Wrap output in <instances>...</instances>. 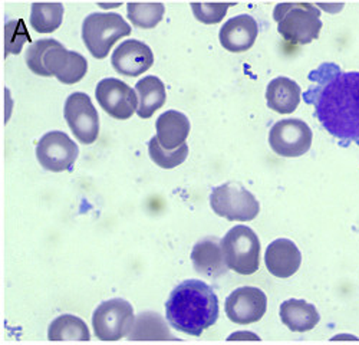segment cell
Wrapping results in <instances>:
<instances>
[{
    "label": "cell",
    "instance_id": "30bf717a",
    "mask_svg": "<svg viewBox=\"0 0 359 345\" xmlns=\"http://www.w3.org/2000/svg\"><path fill=\"white\" fill-rule=\"evenodd\" d=\"M78 146L62 131L46 133L36 146L39 164L53 172L72 171L78 158Z\"/></svg>",
    "mask_w": 359,
    "mask_h": 345
},
{
    "label": "cell",
    "instance_id": "7a4b0ae2",
    "mask_svg": "<svg viewBox=\"0 0 359 345\" xmlns=\"http://www.w3.org/2000/svg\"><path fill=\"white\" fill-rule=\"evenodd\" d=\"M168 324L183 334L200 337L219 318V299L212 286L198 279L180 283L165 302Z\"/></svg>",
    "mask_w": 359,
    "mask_h": 345
},
{
    "label": "cell",
    "instance_id": "8fae6325",
    "mask_svg": "<svg viewBox=\"0 0 359 345\" xmlns=\"http://www.w3.org/2000/svg\"><path fill=\"white\" fill-rule=\"evenodd\" d=\"M64 115L72 134L82 144H93L98 138L100 117L89 95L71 94L65 102Z\"/></svg>",
    "mask_w": 359,
    "mask_h": 345
},
{
    "label": "cell",
    "instance_id": "ffe728a7",
    "mask_svg": "<svg viewBox=\"0 0 359 345\" xmlns=\"http://www.w3.org/2000/svg\"><path fill=\"white\" fill-rule=\"evenodd\" d=\"M280 320L292 332H308L318 325L320 316L312 304L287 299L280 305Z\"/></svg>",
    "mask_w": 359,
    "mask_h": 345
},
{
    "label": "cell",
    "instance_id": "2e32d148",
    "mask_svg": "<svg viewBox=\"0 0 359 345\" xmlns=\"http://www.w3.org/2000/svg\"><path fill=\"white\" fill-rule=\"evenodd\" d=\"M191 261L194 269L200 275L210 279L220 278L229 269L222 248V241L217 238H205L198 241L191 250Z\"/></svg>",
    "mask_w": 359,
    "mask_h": 345
},
{
    "label": "cell",
    "instance_id": "7402d4cb",
    "mask_svg": "<svg viewBox=\"0 0 359 345\" xmlns=\"http://www.w3.org/2000/svg\"><path fill=\"white\" fill-rule=\"evenodd\" d=\"M131 341H170L177 339L170 334V330L161 315L145 311L137 315L133 330L128 335Z\"/></svg>",
    "mask_w": 359,
    "mask_h": 345
},
{
    "label": "cell",
    "instance_id": "603a6c76",
    "mask_svg": "<svg viewBox=\"0 0 359 345\" xmlns=\"http://www.w3.org/2000/svg\"><path fill=\"white\" fill-rule=\"evenodd\" d=\"M50 341H89V330L83 320L75 315H61L48 328Z\"/></svg>",
    "mask_w": 359,
    "mask_h": 345
},
{
    "label": "cell",
    "instance_id": "e0dca14e",
    "mask_svg": "<svg viewBox=\"0 0 359 345\" xmlns=\"http://www.w3.org/2000/svg\"><path fill=\"white\" fill-rule=\"evenodd\" d=\"M259 27L250 15H241L229 19L220 29V43L230 52L249 50L257 38Z\"/></svg>",
    "mask_w": 359,
    "mask_h": 345
},
{
    "label": "cell",
    "instance_id": "9a60e30c",
    "mask_svg": "<svg viewBox=\"0 0 359 345\" xmlns=\"http://www.w3.org/2000/svg\"><path fill=\"white\" fill-rule=\"evenodd\" d=\"M267 271L276 278H289L297 272L302 264V255L289 239H276L267 246L264 253Z\"/></svg>",
    "mask_w": 359,
    "mask_h": 345
},
{
    "label": "cell",
    "instance_id": "8992f818",
    "mask_svg": "<svg viewBox=\"0 0 359 345\" xmlns=\"http://www.w3.org/2000/svg\"><path fill=\"white\" fill-rule=\"evenodd\" d=\"M222 248L229 269L241 275H252L259 269L260 242L250 227H231L222 239Z\"/></svg>",
    "mask_w": 359,
    "mask_h": 345
},
{
    "label": "cell",
    "instance_id": "52a82bcc",
    "mask_svg": "<svg viewBox=\"0 0 359 345\" xmlns=\"http://www.w3.org/2000/svg\"><path fill=\"white\" fill-rule=\"evenodd\" d=\"M210 206L217 216L233 222L253 220L260 212L257 198L237 183L215 187L210 194Z\"/></svg>",
    "mask_w": 359,
    "mask_h": 345
},
{
    "label": "cell",
    "instance_id": "f546056e",
    "mask_svg": "<svg viewBox=\"0 0 359 345\" xmlns=\"http://www.w3.org/2000/svg\"><path fill=\"white\" fill-rule=\"evenodd\" d=\"M332 341H358L356 337L353 335H348V334H341V335H337L332 338Z\"/></svg>",
    "mask_w": 359,
    "mask_h": 345
},
{
    "label": "cell",
    "instance_id": "ba28073f",
    "mask_svg": "<svg viewBox=\"0 0 359 345\" xmlns=\"http://www.w3.org/2000/svg\"><path fill=\"white\" fill-rule=\"evenodd\" d=\"M134 309L121 298L102 302L93 315V328L98 339L118 341L128 337L134 325Z\"/></svg>",
    "mask_w": 359,
    "mask_h": 345
},
{
    "label": "cell",
    "instance_id": "5bb4252c",
    "mask_svg": "<svg viewBox=\"0 0 359 345\" xmlns=\"http://www.w3.org/2000/svg\"><path fill=\"white\" fill-rule=\"evenodd\" d=\"M111 64L118 74L138 76L153 67L154 55L151 48L144 42L128 39L116 46L111 58Z\"/></svg>",
    "mask_w": 359,
    "mask_h": 345
},
{
    "label": "cell",
    "instance_id": "f1b7e54d",
    "mask_svg": "<svg viewBox=\"0 0 359 345\" xmlns=\"http://www.w3.org/2000/svg\"><path fill=\"white\" fill-rule=\"evenodd\" d=\"M229 339L230 341H236V339H249V341H259L260 338L257 337V335H255L253 332H248V331H245V332H234L233 335H230L229 337Z\"/></svg>",
    "mask_w": 359,
    "mask_h": 345
},
{
    "label": "cell",
    "instance_id": "277c9868",
    "mask_svg": "<svg viewBox=\"0 0 359 345\" xmlns=\"http://www.w3.org/2000/svg\"><path fill=\"white\" fill-rule=\"evenodd\" d=\"M273 19L282 38L293 45H308L319 38L320 11L311 4H280L275 8Z\"/></svg>",
    "mask_w": 359,
    "mask_h": 345
},
{
    "label": "cell",
    "instance_id": "5b68a950",
    "mask_svg": "<svg viewBox=\"0 0 359 345\" xmlns=\"http://www.w3.org/2000/svg\"><path fill=\"white\" fill-rule=\"evenodd\" d=\"M131 34V26L124 18L114 12H95L85 18L82 25V39L94 58L104 60L112 45Z\"/></svg>",
    "mask_w": 359,
    "mask_h": 345
},
{
    "label": "cell",
    "instance_id": "6da1fadb",
    "mask_svg": "<svg viewBox=\"0 0 359 345\" xmlns=\"http://www.w3.org/2000/svg\"><path fill=\"white\" fill-rule=\"evenodd\" d=\"M323 85L308 91L322 127L337 138L359 142V72H339L319 79Z\"/></svg>",
    "mask_w": 359,
    "mask_h": 345
},
{
    "label": "cell",
    "instance_id": "d4e9b609",
    "mask_svg": "<svg viewBox=\"0 0 359 345\" xmlns=\"http://www.w3.org/2000/svg\"><path fill=\"white\" fill-rule=\"evenodd\" d=\"M128 19L137 27L151 29L156 27L165 12L163 4H128Z\"/></svg>",
    "mask_w": 359,
    "mask_h": 345
},
{
    "label": "cell",
    "instance_id": "83f0119b",
    "mask_svg": "<svg viewBox=\"0 0 359 345\" xmlns=\"http://www.w3.org/2000/svg\"><path fill=\"white\" fill-rule=\"evenodd\" d=\"M230 5L227 4H193L191 9L196 19L205 25H215L223 20Z\"/></svg>",
    "mask_w": 359,
    "mask_h": 345
},
{
    "label": "cell",
    "instance_id": "ac0fdd59",
    "mask_svg": "<svg viewBox=\"0 0 359 345\" xmlns=\"http://www.w3.org/2000/svg\"><path fill=\"white\" fill-rule=\"evenodd\" d=\"M156 128V137L158 138L161 147L165 150H177L186 144L190 133V121L183 112L170 109L160 115Z\"/></svg>",
    "mask_w": 359,
    "mask_h": 345
},
{
    "label": "cell",
    "instance_id": "cb8c5ba5",
    "mask_svg": "<svg viewBox=\"0 0 359 345\" xmlns=\"http://www.w3.org/2000/svg\"><path fill=\"white\" fill-rule=\"evenodd\" d=\"M64 6L61 4H35L31 12V25L39 34H52L61 26Z\"/></svg>",
    "mask_w": 359,
    "mask_h": 345
},
{
    "label": "cell",
    "instance_id": "44dd1931",
    "mask_svg": "<svg viewBox=\"0 0 359 345\" xmlns=\"http://www.w3.org/2000/svg\"><path fill=\"white\" fill-rule=\"evenodd\" d=\"M135 93L138 95L140 104L137 114L141 119H149L160 109L167 98L165 86L163 81L154 75H148L137 82Z\"/></svg>",
    "mask_w": 359,
    "mask_h": 345
},
{
    "label": "cell",
    "instance_id": "3957f363",
    "mask_svg": "<svg viewBox=\"0 0 359 345\" xmlns=\"http://www.w3.org/2000/svg\"><path fill=\"white\" fill-rule=\"evenodd\" d=\"M26 64L34 74L41 76H56L62 83L79 82L86 71L85 58L55 39H41L26 50Z\"/></svg>",
    "mask_w": 359,
    "mask_h": 345
},
{
    "label": "cell",
    "instance_id": "4fadbf2b",
    "mask_svg": "<svg viewBox=\"0 0 359 345\" xmlns=\"http://www.w3.org/2000/svg\"><path fill=\"white\" fill-rule=\"evenodd\" d=\"M224 308L231 323L248 325L263 318L267 309V298L259 288H237L226 299Z\"/></svg>",
    "mask_w": 359,
    "mask_h": 345
},
{
    "label": "cell",
    "instance_id": "9c48e42d",
    "mask_svg": "<svg viewBox=\"0 0 359 345\" xmlns=\"http://www.w3.org/2000/svg\"><path fill=\"white\" fill-rule=\"evenodd\" d=\"M312 130L309 126L296 119L276 123L269 133V144L272 150L282 157H299L311 150Z\"/></svg>",
    "mask_w": 359,
    "mask_h": 345
},
{
    "label": "cell",
    "instance_id": "484cf974",
    "mask_svg": "<svg viewBox=\"0 0 359 345\" xmlns=\"http://www.w3.org/2000/svg\"><path fill=\"white\" fill-rule=\"evenodd\" d=\"M148 153L151 160L161 168H174L186 161L189 156V146L184 144L177 150H165L161 147L158 138L153 137L148 142Z\"/></svg>",
    "mask_w": 359,
    "mask_h": 345
},
{
    "label": "cell",
    "instance_id": "d6986e66",
    "mask_svg": "<svg viewBox=\"0 0 359 345\" xmlns=\"http://www.w3.org/2000/svg\"><path fill=\"white\" fill-rule=\"evenodd\" d=\"M301 86L293 79L278 76L267 85V107L279 114H292L301 104Z\"/></svg>",
    "mask_w": 359,
    "mask_h": 345
},
{
    "label": "cell",
    "instance_id": "7c38bea8",
    "mask_svg": "<svg viewBox=\"0 0 359 345\" xmlns=\"http://www.w3.org/2000/svg\"><path fill=\"white\" fill-rule=\"evenodd\" d=\"M95 97L102 109L116 120H128L138 109L140 104L137 93L128 86L126 82L107 78L98 82Z\"/></svg>",
    "mask_w": 359,
    "mask_h": 345
},
{
    "label": "cell",
    "instance_id": "4316f807",
    "mask_svg": "<svg viewBox=\"0 0 359 345\" xmlns=\"http://www.w3.org/2000/svg\"><path fill=\"white\" fill-rule=\"evenodd\" d=\"M31 41L23 20H11L5 26V56L20 53L23 45Z\"/></svg>",
    "mask_w": 359,
    "mask_h": 345
}]
</instances>
